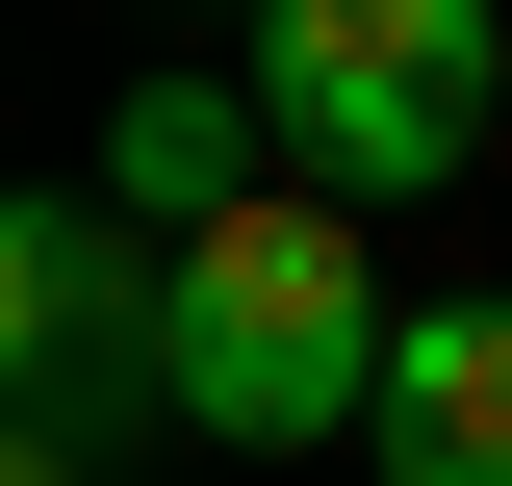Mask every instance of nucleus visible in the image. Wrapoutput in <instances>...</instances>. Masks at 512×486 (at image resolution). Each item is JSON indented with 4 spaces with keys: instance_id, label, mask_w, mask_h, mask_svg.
Returning a JSON list of instances; mask_svg holds the SVG:
<instances>
[{
    "instance_id": "obj_4",
    "label": "nucleus",
    "mask_w": 512,
    "mask_h": 486,
    "mask_svg": "<svg viewBox=\"0 0 512 486\" xmlns=\"http://www.w3.org/2000/svg\"><path fill=\"white\" fill-rule=\"evenodd\" d=\"M359 461H384V486H512V307H410Z\"/></svg>"
},
{
    "instance_id": "obj_5",
    "label": "nucleus",
    "mask_w": 512,
    "mask_h": 486,
    "mask_svg": "<svg viewBox=\"0 0 512 486\" xmlns=\"http://www.w3.org/2000/svg\"><path fill=\"white\" fill-rule=\"evenodd\" d=\"M256 154V77H128L103 103V205H180V256L231 231V205H282V180H231Z\"/></svg>"
},
{
    "instance_id": "obj_6",
    "label": "nucleus",
    "mask_w": 512,
    "mask_h": 486,
    "mask_svg": "<svg viewBox=\"0 0 512 486\" xmlns=\"http://www.w3.org/2000/svg\"><path fill=\"white\" fill-rule=\"evenodd\" d=\"M0 486H77V435H0Z\"/></svg>"
},
{
    "instance_id": "obj_2",
    "label": "nucleus",
    "mask_w": 512,
    "mask_h": 486,
    "mask_svg": "<svg viewBox=\"0 0 512 486\" xmlns=\"http://www.w3.org/2000/svg\"><path fill=\"white\" fill-rule=\"evenodd\" d=\"M256 154H282V180L308 205H436L461 154H487V103H512V26L487 0H282V26H256Z\"/></svg>"
},
{
    "instance_id": "obj_3",
    "label": "nucleus",
    "mask_w": 512,
    "mask_h": 486,
    "mask_svg": "<svg viewBox=\"0 0 512 486\" xmlns=\"http://www.w3.org/2000/svg\"><path fill=\"white\" fill-rule=\"evenodd\" d=\"M154 333H180V282H128L103 205H0V359H26V435H77L103 384H154Z\"/></svg>"
},
{
    "instance_id": "obj_1",
    "label": "nucleus",
    "mask_w": 512,
    "mask_h": 486,
    "mask_svg": "<svg viewBox=\"0 0 512 486\" xmlns=\"http://www.w3.org/2000/svg\"><path fill=\"white\" fill-rule=\"evenodd\" d=\"M180 282V333H154V410L180 435H231V461H282V435H359L384 410V359H410V307H384V256H359V205H231L205 256H154Z\"/></svg>"
}]
</instances>
